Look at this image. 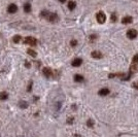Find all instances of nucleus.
<instances>
[{"mask_svg":"<svg viewBox=\"0 0 138 137\" xmlns=\"http://www.w3.org/2000/svg\"><path fill=\"white\" fill-rule=\"evenodd\" d=\"M7 11L9 13H15L18 11V6H17L16 4H13V3L9 4L8 5V7H7Z\"/></svg>","mask_w":138,"mask_h":137,"instance_id":"nucleus-5","label":"nucleus"},{"mask_svg":"<svg viewBox=\"0 0 138 137\" xmlns=\"http://www.w3.org/2000/svg\"><path fill=\"white\" fill-rule=\"evenodd\" d=\"M133 87H135V89H138V82H137V84H136V82L133 84Z\"/></svg>","mask_w":138,"mask_h":137,"instance_id":"nucleus-25","label":"nucleus"},{"mask_svg":"<svg viewBox=\"0 0 138 137\" xmlns=\"http://www.w3.org/2000/svg\"><path fill=\"white\" fill-rule=\"evenodd\" d=\"M81 63H83V60H81L80 58H76V59H74L72 61V66L73 67H78V66H80Z\"/></svg>","mask_w":138,"mask_h":137,"instance_id":"nucleus-7","label":"nucleus"},{"mask_svg":"<svg viewBox=\"0 0 138 137\" xmlns=\"http://www.w3.org/2000/svg\"><path fill=\"white\" fill-rule=\"evenodd\" d=\"M70 44H71V47H76V45H77V40H75V39H72L71 42H70Z\"/></svg>","mask_w":138,"mask_h":137,"instance_id":"nucleus-19","label":"nucleus"},{"mask_svg":"<svg viewBox=\"0 0 138 137\" xmlns=\"http://www.w3.org/2000/svg\"><path fill=\"white\" fill-rule=\"evenodd\" d=\"M84 76L83 75H80V74H75L74 75V81H77V82H81V81H84Z\"/></svg>","mask_w":138,"mask_h":137,"instance_id":"nucleus-11","label":"nucleus"},{"mask_svg":"<svg viewBox=\"0 0 138 137\" xmlns=\"http://www.w3.org/2000/svg\"><path fill=\"white\" fill-rule=\"evenodd\" d=\"M24 10H25V13H30V11H31V5H30V3H26L24 5Z\"/></svg>","mask_w":138,"mask_h":137,"instance_id":"nucleus-15","label":"nucleus"},{"mask_svg":"<svg viewBox=\"0 0 138 137\" xmlns=\"http://www.w3.org/2000/svg\"><path fill=\"white\" fill-rule=\"evenodd\" d=\"M109 93H110V91H109L107 88H103V89H101L99 92H98V94H99L100 96H106V95H108Z\"/></svg>","mask_w":138,"mask_h":137,"instance_id":"nucleus-9","label":"nucleus"},{"mask_svg":"<svg viewBox=\"0 0 138 137\" xmlns=\"http://www.w3.org/2000/svg\"><path fill=\"white\" fill-rule=\"evenodd\" d=\"M46 19L49 20L50 23H56L59 20V17H58L57 13H49V15H47Z\"/></svg>","mask_w":138,"mask_h":137,"instance_id":"nucleus-2","label":"nucleus"},{"mask_svg":"<svg viewBox=\"0 0 138 137\" xmlns=\"http://www.w3.org/2000/svg\"><path fill=\"white\" fill-rule=\"evenodd\" d=\"M13 42H16V43H18V42H20V40H21V36L20 35H15L13 38Z\"/></svg>","mask_w":138,"mask_h":137,"instance_id":"nucleus-16","label":"nucleus"},{"mask_svg":"<svg viewBox=\"0 0 138 137\" xmlns=\"http://www.w3.org/2000/svg\"><path fill=\"white\" fill-rule=\"evenodd\" d=\"M87 125H88L89 127H93V125H94V122H93L92 120H89L88 123H87Z\"/></svg>","mask_w":138,"mask_h":137,"instance_id":"nucleus-20","label":"nucleus"},{"mask_svg":"<svg viewBox=\"0 0 138 137\" xmlns=\"http://www.w3.org/2000/svg\"><path fill=\"white\" fill-rule=\"evenodd\" d=\"M47 15H49V11H46V10H42L41 13H40V16L41 17H44V18H46Z\"/></svg>","mask_w":138,"mask_h":137,"instance_id":"nucleus-18","label":"nucleus"},{"mask_svg":"<svg viewBox=\"0 0 138 137\" xmlns=\"http://www.w3.org/2000/svg\"><path fill=\"white\" fill-rule=\"evenodd\" d=\"M132 62H133V64H138V54H136V55L133 57Z\"/></svg>","mask_w":138,"mask_h":137,"instance_id":"nucleus-17","label":"nucleus"},{"mask_svg":"<svg viewBox=\"0 0 138 137\" xmlns=\"http://www.w3.org/2000/svg\"><path fill=\"white\" fill-rule=\"evenodd\" d=\"M24 43L28 44V45H31V47H34V45H36V43H37V40H36V38H34V37L28 36V37L25 38Z\"/></svg>","mask_w":138,"mask_h":137,"instance_id":"nucleus-1","label":"nucleus"},{"mask_svg":"<svg viewBox=\"0 0 138 137\" xmlns=\"http://www.w3.org/2000/svg\"><path fill=\"white\" fill-rule=\"evenodd\" d=\"M72 122H73V118H70L67 120V123H68V124H72Z\"/></svg>","mask_w":138,"mask_h":137,"instance_id":"nucleus-22","label":"nucleus"},{"mask_svg":"<svg viewBox=\"0 0 138 137\" xmlns=\"http://www.w3.org/2000/svg\"><path fill=\"white\" fill-rule=\"evenodd\" d=\"M110 19H111V22H115V21H117V16H115V13H112Z\"/></svg>","mask_w":138,"mask_h":137,"instance_id":"nucleus-21","label":"nucleus"},{"mask_svg":"<svg viewBox=\"0 0 138 137\" xmlns=\"http://www.w3.org/2000/svg\"><path fill=\"white\" fill-rule=\"evenodd\" d=\"M7 98H8V94L6 92H2L0 94V99H1V100H6Z\"/></svg>","mask_w":138,"mask_h":137,"instance_id":"nucleus-13","label":"nucleus"},{"mask_svg":"<svg viewBox=\"0 0 138 137\" xmlns=\"http://www.w3.org/2000/svg\"><path fill=\"white\" fill-rule=\"evenodd\" d=\"M92 57L94 59H101L103 57V55H102V53L101 52H98V51H94V52H92Z\"/></svg>","mask_w":138,"mask_h":137,"instance_id":"nucleus-8","label":"nucleus"},{"mask_svg":"<svg viewBox=\"0 0 138 137\" xmlns=\"http://www.w3.org/2000/svg\"><path fill=\"white\" fill-rule=\"evenodd\" d=\"M42 72H43V74L46 76V77H50V76L53 75V70L50 69V68H49V67H46V68H43V70H42Z\"/></svg>","mask_w":138,"mask_h":137,"instance_id":"nucleus-6","label":"nucleus"},{"mask_svg":"<svg viewBox=\"0 0 138 137\" xmlns=\"http://www.w3.org/2000/svg\"><path fill=\"white\" fill-rule=\"evenodd\" d=\"M73 137H80V135H74Z\"/></svg>","mask_w":138,"mask_h":137,"instance_id":"nucleus-27","label":"nucleus"},{"mask_svg":"<svg viewBox=\"0 0 138 137\" xmlns=\"http://www.w3.org/2000/svg\"><path fill=\"white\" fill-rule=\"evenodd\" d=\"M127 36H128V38H130V39L136 38V36H137V31L135 30V29H130V30H128V32H127Z\"/></svg>","mask_w":138,"mask_h":137,"instance_id":"nucleus-4","label":"nucleus"},{"mask_svg":"<svg viewBox=\"0 0 138 137\" xmlns=\"http://www.w3.org/2000/svg\"><path fill=\"white\" fill-rule=\"evenodd\" d=\"M31 87H32V81H30V85H29V87H28V88H27V90H28V91H29V92H30V91H31V89H32V88H31Z\"/></svg>","mask_w":138,"mask_h":137,"instance_id":"nucleus-23","label":"nucleus"},{"mask_svg":"<svg viewBox=\"0 0 138 137\" xmlns=\"http://www.w3.org/2000/svg\"><path fill=\"white\" fill-rule=\"evenodd\" d=\"M96 19H97L98 23L103 24V23L106 21V16H105V13H102V11H99V13H97V16H96Z\"/></svg>","mask_w":138,"mask_h":137,"instance_id":"nucleus-3","label":"nucleus"},{"mask_svg":"<svg viewBox=\"0 0 138 137\" xmlns=\"http://www.w3.org/2000/svg\"><path fill=\"white\" fill-rule=\"evenodd\" d=\"M25 63H26V64H25V66H26V67H30V66H31V64L29 63V62H27V61H26Z\"/></svg>","mask_w":138,"mask_h":137,"instance_id":"nucleus-24","label":"nucleus"},{"mask_svg":"<svg viewBox=\"0 0 138 137\" xmlns=\"http://www.w3.org/2000/svg\"><path fill=\"white\" fill-rule=\"evenodd\" d=\"M75 6H76V3H75L74 1H69L68 2V8L70 10H73L75 8Z\"/></svg>","mask_w":138,"mask_h":137,"instance_id":"nucleus-12","label":"nucleus"},{"mask_svg":"<svg viewBox=\"0 0 138 137\" xmlns=\"http://www.w3.org/2000/svg\"><path fill=\"white\" fill-rule=\"evenodd\" d=\"M27 53H28V55H30L31 57H36V55H37L35 51L31 50V48H28V50H27Z\"/></svg>","mask_w":138,"mask_h":137,"instance_id":"nucleus-14","label":"nucleus"},{"mask_svg":"<svg viewBox=\"0 0 138 137\" xmlns=\"http://www.w3.org/2000/svg\"><path fill=\"white\" fill-rule=\"evenodd\" d=\"M59 1H60V2H61V3H64V2H65V1H66V0H59Z\"/></svg>","mask_w":138,"mask_h":137,"instance_id":"nucleus-26","label":"nucleus"},{"mask_svg":"<svg viewBox=\"0 0 138 137\" xmlns=\"http://www.w3.org/2000/svg\"><path fill=\"white\" fill-rule=\"evenodd\" d=\"M133 22V19H132V17H125V18H123V20H122V23L123 24H131V23Z\"/></svg>","mask_w":138,"mask_h":137,"instance_id":"nucleus-10","label":"nucleus"}]
</instances>
